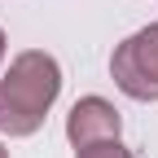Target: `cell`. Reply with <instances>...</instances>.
<instances>
[{
  "instance_id": "2",
  "label": "cell",
  "mask_w": 158,
  "mask_h": 158,
  "mask_svg": "<svg viewBox=\"0 0 158 158\" xmlns=\"http://www.w3.org/2000/svg\"><path fill=\"white\" fill-rule=\"evenodd\" d=\"M110 75L132 101H158V22L141 27L114 48Z\"/></svg>"
},
{
  "instance_id": "1",
  "label": "cell",
  "mask_w": 158,
  "mask_h": 158,
  "mask_svg": "<svg viewBox=\"0 0 158 158\" xmlns=\"http://www.w3.org/2000/svg\"><path fill=\"white\" fill-rule=\"evenodd\" d=\"M57 92H62V66L40 48L18 53L9 70L0 75V132L5 136L40 132Z\"/></svg>"
},
{
  "instance_id": "6",
  "label": "cell",
  "mask_w": 158,
  "mask_h": 158,
  "mask_svg": "<svg viewBox=\"0 0 158 158\" xmlns=\"http://www.w3.org/2000/svg\"><path fill=\"white\" fill-rule=\"evenodd\" d=\"M0 158H9V154H5V145H0Z\"/></svg>"
},
{
  "instance_id": "4",
  "label": "cell",
  "mask_w": 158,
  "mask_h": 158,
  "mask_svg": "<svg viewBox=\"0 0 158 158\" xmlns=\"http://www.w3.org/2000/svg\"><path fill=\"white\" fill-rule=\"evenodd\" d=\"M79 158H132V149H123L118 141H101V145H84Z\"/></svg>"
},
{
  "instance_id": "5",
  "label": "cell",
  "mask_w": 158,
  "mask_h": 158,
  "mask_svg": "<svg viewBox=\"0 0 158 158\" xmlns=\"http://www.w3.org/2000/svg\"><path fill=\"white\" fill-rule=\"evenodd\" d=\"M0 62H5V31H0Z\"/></svg>"
},
{
  "instance_id": "3",
  "label": "cell",
  "mask_w": 158,
  "mask_h": 158,
  "mask_svg": "<svg viewBox=\"0 0 158 158\" xmlns=\"http://www.w3.org/2000/svg\"><path fill=\"white\" fill-rule=\"evenodd\" d=\"M118 132H123V118H118V110L106 97H84L66 114V136H70L75 149L101 145V141H118Z\"/></svg>"
}]
</instances>
